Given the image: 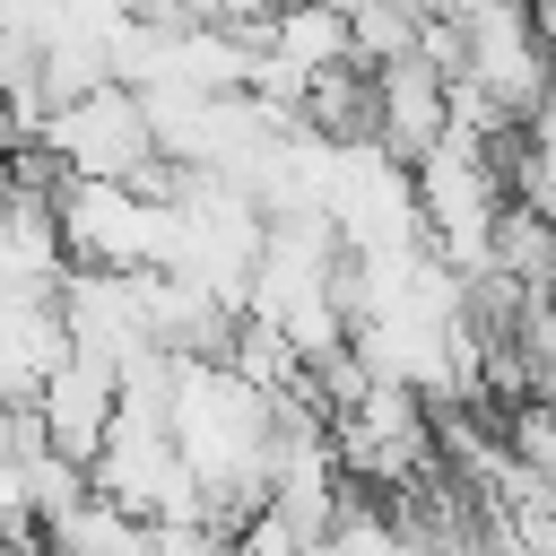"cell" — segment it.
I'll return each instance as SVG.
<instances>
[{"instance_id":"2","label":"cell","mask_w":556,"mask_h":556,"mask_svg":"<svg viewBox=\"0 0 556 556\" xmlns=\"http://www.w3.org/2000/svg\"><path fill=\"white\" fill-rule=\"evenodd\" d=\"M330 452H339V478L365 486V495H391V486L443 469L434 460V408L408 382H382V374H365V391L330 408Z\"/></svg>"},{"instance_id":"4","label":"cell","mask_w":556,"mask_h":556,"mask_svg":"<svg viewBox=\"0 0 556 556\" xmlns=\"http://www.w3.org/2000/svg\"><path fill=\"white\" fill-rule=\"evenodd\" d=\"M87 486H96L104 504L139 513V521H182V513H200V478L182 469L165 417H122V408H113V426H104V443H96V460H87Z\"/></svg>"},{"instance_id":"5","label":"cell","mask_w":556,"mask_h":556,"mask_svg":"<svg viewBox=\"0 0 556 556\" xmlns=\"http://www.w3.org/2000/svg\"><path fill=\"white\" fill-rule=\"evenodd\" d=\"M26 408H35V434H43L61 460H78V469H87V460H96V443H104V426H113V374H104L96 356L61 348Z\"/></svg>"},{"instance_id":"9","label":"cell","mask_w":556,"mask_h":556,"mask_svg":"<svg viewBox=\"0 0 556 556\" xmlns=\"http://www.w3.org/2000/svg\"><path fill=\"white\" fill-rule=\"evenodd\" d=\"M226 556H313V530H295L287 513H269V504H252L235 530H226Z\"/></svg>"},{"instance_id":"8","label":"cell","mask_w":556,"mask_h":556,"mask_svg":"<svg viewBox=\"0 0 556 556\" xmlns=\"http://www.w3.org/2000/svg\"><path fill=\"white\" fill-rule=\"evenodd\" d=\"M35 547H43V556H148V521L122 513V504H104V495L87 486L70 513H52V521L35 530Z\"/></svg>"},{"instance_id":"3","label":"cell","mask_w":556,"mask_h":556,"mask_svg":"<svg viewBox=\"0 0 556 556\" xmlns=\"http://www.w3.org/2000/svg\"><path fill=\"white\" fill-rule=\"evenodd\" d=\"M35 148L61 174H122V182H139L156 165V130L139 113V87H122V78H96L70 104H52L43 130H35Z\"/></svg>"},{"instance_id":"7","label":"cell","mask_w":556,"mask_h":556,"mask_svg":"<svg viewBox=\"0 0 556 556\" xmlns=\"http://www.w3.org/2000/svg\"><path fill=\"white\" fill-rule=\"evenodd\" d=\"M61 313L43 287H0V400H35V382L61 356Z\"/></svg>"},{"instance_id":"1","label":"cell","mask_w":556,"mask_h":556,"mask_svg":"<svg viewBox=\"0 0 556 556\" xmlns=\"http://www.w3.org/2000/svg\"><path fill=\"white\" fill-rule=\"evenodd\" d=\"M52 235L70 261H96V269H165L174 208L122 174H61L52 182Z\"/></svg>"},{"instance_id":"6","label":"cell","mask_w":556,"mask_h":556,"mask_svg":"<svg viewBox=\"0 0 556 556\" xmlns=\"http://www.w3.org/2000/svg\"><path fill=\"white\" fill-rule=\"evenodd\" d=\"M434 130H443V78H434L417 52L382 61V70H374V148H391V156L408 165Z\"/></svg>"}]
</instances>
